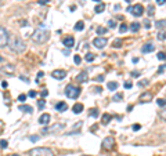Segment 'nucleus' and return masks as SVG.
Masks as SVG:
<instances>
[{"instance_id":"1","label":"nucleus","mask_w":166,"mask_h":156,"mask_svg":"<svg viewBox=\"0 0 166 156\" xmlns=\"http://www.w3.org/2000/svg\"><path fill=\"white\" fill-rule=\"evenodd\" d=\"M50 37V33H49V30L46 29H36L32 33V42L36 43V44H43V43H46Z\"/></svg>"},{"instance_id":"2","label":"nucleus","mask_w":166,"mask_h":156,"mask_svg":"<svg viewBox=\"0 0 166 156\" xmlns=\"http://www.w3.org/2000/svg\"><path fill=\"white\" fill-rule=\"evenodd\" d=\"M10 50L13 51V53L21 54V53H24V51L26 50V44L20 36H15V37L11 40V43H10Z\"/></svg>"},{"instance_id":"3","label":"nucleus","mask_w":166,"mask_h":156,"mask_svg":"<svg viewBox=\"0 0 166 156\" xmlns=\"http://www.w3.org/2000/svg\"><path fill=\"white\" fill-rule=\"evenodd\" d=\"M28 156H54V151L50 149V148H32L29 152H28Z\"/></svg>"},{"instance_id":"4","label":"nucleus","mask_w":166,"mask_h":156,"mask_svg":"<svg viewBox=\"0 0 166 156\" xmlns=\"http://www.w3.org/2000/svg\"><path fill=\"white\" fill-rule=\"evenodd\" d=\"M79 94H80V89L76 87V86L73 84H68L65 87V95L68 98H72V100H76L79 97Z\"/></svg>"},{"instance_id":"5","label":"nucleus","mask_w":166,"mask_h":156,"mask_svg":"<svg viewBox=\"0 0 166 156\" xmlns=\"http://www.w3.org/2000/svg\"><path fill=\"white\" fill-rule=\"evenodd\" d=\"M10 42V35H9V30L6 29L4 26L0 25V48H3L9 44Z\"/></svg>"},{"instance_id":"6","label":"nucleus","mask_w":166,"mask_h":156,"mask_svg":"<svg viewBox=\"0 0 166 156\" xmlns=\"http://www.w3.org/2000/svg\"><path fill=\"white\" fill-rule=\"evenodd\" d=\"M102 149H105V151H112L114 148H115L116 142H115V138L114 137H105V138L102 139Z\"/></svg>"},{"instance_id":"7","label":"nucleus","mask_w":166,"mask_h":156,"mask_svg":"<svg viewBox=\"0 0 166 156\" xmlns=\"http://www.w3.org/2000/svg\"><path fill=\"white\" fill-rule=\"evenodd\" d=\"M64 128H65V124H61V123H55V124H53V126H50V127H47V128H44V130H43V133L57 134V133L62 131Z\"/></svg>"},{"instance_id":"8","label":"nucleus","mask_w":166,"mask_h":156,"mask_svg":"<svg viewBox=\"0 0 166 156\" xmlns=\"http://www.w3.org/2000/svg\"><path fill=\"white\" fill-rule=\"evenodd\" d=\"M127 11L132 13L134 17H141V15L144 14V7H143V4H134V6H132V7H129Z\"/></svg>"},{"instance_id":"9","label":"nucleus","mask_w":166,"mask_h":156,"mask_svg":"<svg viewBox=\"0 0 166 156\" xmlns=\"http://www.w3.org/2000/svg\"><path fill=\"white\" fill-rule=\"evenodd\" d=\"M51 76H53V79L62 80V79H65V76H67V71H64V69H55V71L51 72Z\"/></svg>"},{"instance_id":"10","label":"nucleus","mask_w":166,"mask_h":156,"mask_svg":"<svg viewBox=\"0 0 166 156\" xmlns=\"http://www.w3.org/2000/svg\"><path fill=\"white\" fill-rule=\"evenodd\" d=\"M0 73H4V75H14L15 73V66L13 64H7L6 66L0 68Z\"/></svg>"},{"instance_id":"11","label":"nucleus","mask_w":166,"mask_h":156,"mask_svg":"<svg viewBox=\"0 0 166 156\" xmlns=\"http://www.w3.org/2000/svg\"><path fill=\"white\" fill-rule=\"evenodd\" d=\"M93 44L97 47V48H100V50H101V48H104V47L108 44V42H107L105 37H96L93 40Z\"/></svg>"},{"instance_id":"12","label":"nucleus","mask_w":166,"mask_h":156,"mask_svg":"<svg viewBox=\"0 0 166 156\" xmlns=\"http://www.w3.org/2000/svg\"><path fill=\"white\" fill-rule=\"evenodd\" d=\"M152 98H154L152 93H149V91H144V93L138 97V101H140V102H148V101H151Z\"/></svg>"},{"instance_id":"13","label":"nucleus","mask_w":166,"mask_h":156,"mask_svg":"<svg viewBox=\"0 0 166 156\" xmlns=\"http://www.w3.org/2000/svg\"><path fill=\"white\" fill-rule=\"evenodd\" d=\"M62 44H64L65 47L71 48V47H73V44H75V39H73L72 36H67V37L62 39Z\"/></svg>"},{"instance_id":"14","label":"nucleus","mask_w":166,"mask_h":156,"mask_svg":"<svg viewBox=\"0 0 166 156\" xmlns=\"http://www.w3.org/2000/svg\"><path fill=\"white\" fill-rule=\"evenodd\" d=\"M50 119L51 118H50V115H49V113H43V115H40V118H39V123L46 126V124L50 123Z\"/></svg>"},{"instance_id":"15","label":"nucleus","mask_w":166,"mask_h":156,"mask_svg":"<svg viewBox=\"0 0 166 156\" xmlns=\"http://www.w3.org/2000/svg\"><path fill=\"white\" fill-rule=\"evenodd\" d=\"M154 50H155V46H154L152 43H147V44H144V46L141 47L143 53H152Z\"/></svg>"},{"instance_id":"16","label":"nucleus","mask_w":166,"mask_h":156,"mask_svg":"<svg viewBox=\"0 0 166 156\" xmlns=\"http://www.w3.org/2000/svg\"><path fill=\"white\" fill-rule=\"evenodd\" d=\"M76 80L79 83H83V82H87L89 80V76H87V72H80L79 75L76 76Z\"/></svg>"},{"instance_id":"17","label":"nucleus","mask_w":166,"mask_h":156,"mask_svg":"<svg viewBox=\"0 0 166 156\" xmlns=\"http://www.w3.org/2000/svg\"><path fill=\"white\" fill-rule=\"evenodd\" d=\"M72 112L73 113H80V112H83V104H79V102H78V104H75V105L72 106Z\"/></svg>"},{"instance_id":"18","label":"nucleus","mask_w":166,"mask_h":156,"mask_svg":"<svg viewBox=\"0 0 166 156\" xmlns=\"http://www.w3.org/2000/svg\"><path fill=\"white\" fill-rule=\"evenodd\" d=\"M55 109L58 110V112H64V110L68 109V105H67V102H58L55 105Z\"/></svg>"},{"instance_id":"19","label":"nucleus","mask_w":166,"mask_h":156,"mask_svg":"<svg viewBox=\"0 0 166 156\" xmlns=\"http://www.w3.org/2000/svg\"><path fill=\"white\" fill-rule=\"evenodd\" d=\"M18 109L21 110V112H25V113H30L32 110H33V108L30 105H20L18 106Z\"/></svg>"},{"instance_id":"20","label":"nucleus","mask_w":166,"mask_h":156,"mask_svg":"<svg viewBox=\"0 0 166 156\" xmlns=\"http://www.w3.org/2000/svg\"><path fill=\"white\" fill-rule=\"evenodd\" d=\"M140 24H138V22H132V24H130V26H129V29L132 30V32H138V30H140Z\"/></svg>"},{"instance_id":"21","label":"nucleus","mask_w":166,"mask_h":156,"mask_svg":"<svg viewBox=\"0 0 166 156\" xmlns=\"http://www.w3.org/2000/svg\"><path fill=\"white\" fill-rule=\"evenodd\" d=\"M111 119H112V116H111L109 113H104V115H102V118H101L102 124H108V123L111 122Z\"/></svg>"},{"instance_id":"22","label":"nucleus","mask_w":166,"mask_h":156,"mask_svg":"<svg viewBox=\"0 0 166 156\" xmlns=\"http://www.w3.org/2000/svg\"><path fill=\"white\" fill-rule=\"evenodd\" d=\"M104 10H105V4H104V3H100V4H97L94 7V13L100 14V13H102Z\"/></svg>"},{"instance_id":"23","label":"nucleus","mask_w":166,"mask_h":156,"mask_svg":"<svg viewBox=\"0 0 166 156\" xmlns=\"http://www.w3.org/2000/svg\"><path fill=\"white\" fill-rule=\"evenodd\" d=\"M107 87H108V90L115 91V90H118V83H116V82H108V83H107Z\"/></svg>"},{"instance_id":"24","label":"nucleus","mask_w":166,"mask_h":156,"mask_svg":"<svg viewBox=\"0 0 166 156\" xmlns=\"http://www.w3.org/2000/svg\"><path fill=\"white\" fill-rule=\"evenodd\" d=\"M122 39H116V40H114V43H112V47L114 48H120L122 47Z\"/></svg>"},{"instance_id":"25","label":"nucleus","mask_w":166,"mask_h":156,"mask_svg":"<svg viewBox=\"0 0 166 156\" xmlns=\"http://www.w3.org/2000/svg\"><path fill=\"white\" fill-rule=\"evenodd\" d=\"M94 58H96V55H94L93 53H87V54L85 55V59L87 61V62H93Z\"/></svg>"},{"instance_id":"26","label":"nucleus","mask_w":166,"mask_h":156,"mask_svg":"<svg viewBox=\"0 0 166 156\" xmlns=\"http://www.w3.org/2000/svg\"><path fill=\"white\" fill-rule=\"evenodd\" d=\"M83 28H85V22H83V21H78L76 25H75V30H83Z\"/></svg>"},{"instance_id":"27","label":"nucleus","mask_w":166,"mask_h":156,"mask_svg":"<svg viewBox=\"0 0 166 156\" xmlns=\"http://www.w3.org/2000/svg\"><path fill=\"white\" fill-rule=\"evenodd\" d=\"M165 24H166V21H165V19H159V21H156L155 26H156L158 29H161V28H163V26H165Z\"/></svg>"},{"instance_id":"28","label":"nucleus","mask_w":166,"mask_h":156,"mask_svg":"<svg viewBox=\"0 0 166 156\" xmlns=\"http://www.w3.org/2000/svg\"><path fill=\"white\" fill-rule=\"evenodd\" d=\"M147 11H148L147 14H148L149 17H154V14H155V7H154V6H148Z\"/></svg>"},{"instance_id":"29","label":"nucleus","mask_w":166,"mask_h":156,"mask_svg":"<svg viewBox=\"0 0 166 156\" xmlns=\"http://www.w3.org/2000/svg\"><path fill=\"white\" fill-rule=\"evenodd\" d=\"M107 32H108V29L104 28V26H98V28H97V33L98 35H105Z\"/></svg>"},{"instance_id":"30","label":"nucleus","mask_w":166,"mask_h":156,"mask_svg":"<svg viewBox=\"0 0 166 156\" xmlns=\"http://www.w3.org/2000/svg\"><path fill=\"white\" fill-rule=\"evenodd\" d=\"M159 116H161L162 120H165V122H166V106L163 108V109H161V112H159Z\"/></svg>"},{"instance_id":"31","label":"nucleus","mask_w":166,"mask_h":156,"mask_svg":"<svg viewBox=\"0 0 166 156\" xmlns=\"http://www.w3.org/2000/svg\"><path fill=\"white\" fill-rule=\"evenodd\" d=\"M122 100H123V94L122 93H118L114 95V101H122Z\"/></svg>"},{"instance_id":"32","label":"nucleus","mask_w":166,"mask_h":156,"mask_svg":"<svg viewBox=\"0 0 166 156\" xmlns=\"http://www.w3.org/2000/svg\"><path fill=\"white\" fill-rule=\"evenodd\" d=\"M158 59H159V61H165L166 59V53H161V51H159V53H158Z\"/></svg>"},{"instance_id":"33","label":"nucleus","mask_w":166,"mask_h":156,"mask_svg":"<svg viewBox=\"0 0 166 156\" xmlns=\"http://www.w3.org/2000/svg\"><path fill=\"white\" fill-rule=\"evenodd\" d=\"M158 39H159V40H165V39H166V32H165V30H162V32L158 33Z\"/></svg>"},{"instance_id":"34","label":"nucleus","mask_w":166,"mask_h":156,"mask_svg":"<svg viewBox=\"0 0 166 156\" xmlns=\"http://www.w3.org/2000/svg\"><path fill=\"white\" fill-rule=\"evenodd\" d=\"M73 61H75V64H76V65H79V64L82 62V58H80V55H73Z\"/></svg>"},{"instance_id":"35","label":"nucleus","mask_w":166,"mask_h":156,"mask_svg":"<svg viewBox=\"0 0 166 156\" xmlns=\"http://www.w3.org/2000/svg\"><path fill=\"white\" fill-rule=\"evenodd\" d=\"M148 83H149L148 79H144V80H140V82H138V86H140V87H144V86H147Z\"/></svg>"},{"instance_id":"36","label":"nucleus","mask_w":166,"mask_h":156,"mask_svg":"<svg viewBox=\"0 0 166 156\" xmlns=\"http://www.w3.org/2000/svg\"><path fill=\"white\" fill-rule=\"evenodd\" d=\"M126 30H127V25H126V24H122V25L119 26V32L120 33H123V32H126Z\"/></svg>"},{"instance_id":"37","label":"nucleus","mask_w":166,"mask_h":156,"mask_svg":"<svg viewBox=\"0 0 166 156\" xmlns=\"http://www.w3.org/2000/svg\"><path fill=\"white\" fill-rule=\"evenodd\" d=\"M44 105H46L44 100H40V101H38V108H39V109H43V108H44Z\"/></svg>"},{"instance_id":"38","label":"nucleus","mask_w":166,"mask_h":156,"mask_svg":"<svg viewBox=\"0 0 166 156\" xmlns=\"http://www.w3.org/2000/svg\"><path fill=\"white\" fill-rule=\"evenodd\" d=\"M156 104H158L159 106H165V105H166V100H163V98H159V100L156 101Z\"/></svg>"},{"instance_id":"39","label":"nucleus","mask_w":166,"mask_h":156,"mask_svg":"<svg viewBox=\"0 0 166 156\" xmlns=\"http://www.w3.org/2000/svg\"><path fill=\"white\" fill-rule=\"evenodd\" d=\"M7 145H9V142H7L6 139H0V148L4 149V148H7Z\"/></svg>"},{"instance_id":"40","label":"nucleus","mask_w":166,"mask_h":156,"mask_svg":"<svg viewBox=\"0 0 166 156\" xmlns=\"http://www.w3.org/2000/svg\"><path fill=\"white\" fill-rule=\"evenodd\" d=\"M90 116H91V118H97V116H98V110L97 109H91V110H90Z\"/></svg>"},{"instance_id":"41","label":"nucleus","mask_w":166,"mask_h":156,"mask_svg":"<svg viewBox=\"0 0 166 156\" xmlns=\"http://www.w3.org/2000/svg\"><path fill=\"white\" fill-rule=\"evenodd\" d=\"M123 86H125V89H132V86H133V84H132V82H125V84H123Z\"/></svg>"},{"instance_id":"42","label":"nucleus","mask_w":166,"mask_h":156,"mask_svg":"<svg viewBox=\"0 0 166 156\" xmlns=\"http://www.w3.org/2000/svg\"><path fill=\"white\" fill-rule=\"evenodd\" d=\"M144 26L147 28V29H149V28H151V22H149L148 19H145V21H144Z\"/></svg>"},{"instance_id":"43","label":"nucleus","mask_w":166,"mask_h":156,"mask_svg":"<svg viewBox=\"0 0 166 156\" xmlns=\"http://www.w3.org/2000/svg\"><path fill=\"white\" fill-rule=\"evenodd\" d=\"M25 100H26V95H25V94H21V95H20V97H18V101H25Z\"/></svg>"},{"instance_id":"44","label":"nucleus","mask_w":166,"mask_h":156,"mask_svg":"<svg viewBox=\"0 0 166 156\" xmlns=\"http://www.w3.org/2000/svg\"><path fill=\"white\" fill-rule=\"evenodd\" d=\"M108 26H109V28H115V21H114V19H111V21L108 22Z\"/></svg>"},{"instance_id":"45","label":"nucleus","mask_w":166,"mask_h":156,"mask_svg":"<svg viewBox=\"0 0 166 156\" xmlns=\"http://www.w3.org/2000/svg\"><path fill=\"white\" fill-rule=\"evenodd\" d=\"M96 80H97V82H98V83H101V82H102V80H104V76H102V75H100V76H97V77H96Z\"/></svg>"},{"instance_id":"46","label":"nucleus","mask_w":166,"mask_h":156,"mask_svg":"<svg viewBox=\"0 0 166 156\" xmlns=\"http://www.w3.org/2000/svg\"><path fill=\"white\" fill-rule=\"evenodd\" d=\"M80 126H82V122H78L76 124L73 126V130H78V128H79V127H80ZM73 130H72V131H73Z\"/></svg>"},{"instance_id":"47","label":"nucleus","mask_w":166,"mask_h":156,"mask_svg":"<svg viewBox=\"0 0 166 156\" xmlns=\"http://www.w3.org/2000/svg\"><path fill=\"white\" fill-rule=\"evenodd\" d=\"M166 3V0H156V4H159V6H163Z\"/></svg>"},{"instance_id":"48","label":"nucleus","mask_w":166,"mask_h":156,"mask_svg":"<svg viewBox=\"0 0 166 156\" xmlns=\"http://www.w3.org/2000/svg\"><path fill=\"white\" fill-rule=\"evenodd\" d=\"M140 128H141V126H140V124H134V126H133V130H134V131L140 130Z\"/></svg>"},{"instance_id":"49","label":"nucleus","mask_w":166,"mask_h":156,"mask_svg":"<svg viewBox=\"0 0 166 156\" xmlns=\"http://www.w3.org/2000/svg\"><path fill=\"white\" fill-rule=\"evenodd\" d=\"M50 0H39V4H47Z\"/></svg>"},{"instance_id":"50","label":"nucleus","mask_w":166,"mask_h":156,"mask_svg":"<svg viewBox=\"0 0 166 156\" xmlns=\"http://www.w3.org/2000/svg\"><path fill=\"white\" fill-rule=\"evenodd\" d=\"M30 141H33V142H35V141H38V139H39V137H36V135H32V137H30Z\"/></svg>"},{"instance_id":"51","label":"nucleus","mask_w":166,"mask_h":156,"mask_svg":"<svg viewBox=\"0 0 166 156\" xmlns=\"http://www.w3.org/2000/svg\"><path fill=\"white\" fill-rule=\"evenodd\" d=\"M29 97H36V91H29Z\"/></svg>"},{"instance_id":"52","label":"nucleus","mask_w":166,"mask_h":156,"mask_svg":"<svg viewBox=\"0 0 166 156\" xmlns=\"http://www.w3.org/2000/svg\"><path fill=\"white\" fill-rule=\"evenodd\" d=\"M40 94H42V97H46L47 94H49V91H47V90H43V91H42Z\"/></svg>"},{"instance_id":"53","label":"nucleus","mask_w":166,"mask_h":156,"mask_svg":"<svg viewBox=\"0 0 166 156\" xmlns=\"http://www.w3.org/2000/svg\"><path fill=\"white\" fill-rule=\"evenodd\" d=\"M165 68H166V66H165V65H162V66H161V68H159V71H158V72H159V73H162V72L165 71Z\"/></svg>"},{"instance_id":"54","label":"nucleus","mask_w":166,"mask_h":156,"mask_svg":"<svg viewBox=\"0 0 166 156\" xmlns=\"http://www.w3.org/2000/svg\"><path fill=\"white\" fill-rule=\"evenodd\" d=\"M1 86H3V87H4V89H6V87L9 86V83H7V82H1Z\"/></svg>"},{"instance_id":"55","label":"nucleus","mask_w":166,"mask_h":156,"mask_svg":"<svg viewBox=\"0 0 166 156\" xmlns=\"http://www.w3.org/2000/svg\"><path fill=\"white\" fill-rule=\"evenodd\" d=\"M94 90H96V93H101V87H96V89H94Z\"/></svg>"},{"instance_id":"56","label":"nucleus","mask_w":166,"mask_h":156,"mask_svg":"<svg viewBox=\"0 0 166 156\" xmlns=\"http://www.w3.org/2000/svg\"><path fill=\"white\" fill-rule=\"evenodd\" d=\"M42 76H43V72H39V73H38V79H39V77H42Z\"/></svg>"},{"instance_id":"57","label":"nucleus","mask_w":166,"mask_h":156,"mask_svg":"<svg viewBox=\"0 0 166 156\" xmlns=\"http://www.w3.org/2000/svg\"><path fill=\"white\" fill-rule=\"evenodd\" d=\"M83 156H91V155H83Z\"/></svg>"},{"instance_id":"58","label":"nucleus","mask_w":166,"mask_h":156,"mask_svg":"<svg viewBox=\"0 0 166 156\" xmlns=\"http://www.w3.org/2000/svg\"><path fill=\"white\" fill-rule=\"evenodd\" d=\"M13 156H20V155H13Z\"/></svg>"},{"instance_id":"59","label":"nucleus","mask_w":166,"mask_h":156,"mask_svg":"<svg viewBox=\"0 0 166 156\" xmlns=\"http://www.w3.org/2000/svg\"><path fill=\"white\" fill-rule=\"evenodd\" d=\"M0 61H1V57H0Z\"/></svg>"},{"instance_id":"60","label":"nucleus","mask_w":166,"mask_h":156,"mask_svg":"<svg viewBox=\"0 0 166 156\" xmlns=\"http://www.w3.org/2000/svg\"><path fill=\"white\" fill-rule=\"evenodd\" d=\"M96 1H100V0H96Z\"/></svg>"}]
</instances>
